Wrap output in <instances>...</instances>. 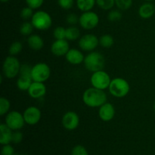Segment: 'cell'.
Returning <instances> with one entry per match:
<instances>
[{
  "label": "cell",
  "instance_id": "cell-1",
  "mask_svg": "<svg viewBox=\"0 0 155 155\" xmlns=\"http://www.w3.org/2000/svg\"><path fill=\"white\" fill-rule=\"evenodd\" d=\"M83 103L89 107H100L107 102V94L104 90L91 87L86 89L82 96Z\"/></svg>",
  "mask_w": 155,
  "mask_h": 155
},
{
  "label": "cell",
  "instance_id": "cell-2",
  "mask_svg": "<svg viewBox=\"0 0 155 155\" xmlns=\"http://www.w3.org/2000/svg\"><path fill=\"white\" fill-rule=\"evenodd\" d=\"M83 64L87 71L94 73L104 69L105 59L104 55L98 51H90L85 56Z\"/></svg>",
  "mask_w": 155,
  "mask_h": 155
},
{
  "label": "cell",
  "instance_id": "cell-3",
  "mask_svg": "<svg viewBox=\"0 0 155 155\" xmlns=\"http://www.w3.org/2000/svg\"><path fill=\"white\" fill-rule=\"evenodd\" d=\"M109 92L115 98H124L130 91V86L128 81L121 77H116L111 80L108 87Z\"/></svg>",
  "mask_w": 155,
  "mask_h": 155
},
{
  "label": "cell",
  "instance_id": "cell-4",
  "mask_svg": "<svg viewBox=\"0 0 155 155\" xmlns=\"http://www.w3.org/2000/svg\"><path fill=\"white\" fill-rule=\"evenodd\" d=\"M30 21L35 29L41 31L48 30L52 25V18L51 15L48 12L42 10L35 12Z\"/></svg>",
  "mask_w": 155,
  "mask_h": 155
},
{
  "label": "cell",
  "instance_id": "cell-5",
  "mask_svg": "<svg viewBox=\"0 0 155 155\" xmlns=\"http://www.w3.org/2000/svg\"><path fill=\"white\" fill-rule=\"evenodd\" d=\"M21 63L15 56L9 55L4 60L2 64V72L8 79H14L20 74Z\"/></svg>",
  "mask_w": 155,
  "mask_h": 155
},
{
  "label": "cell",
  "instance_id": "cell-6",
  "mask_svg": "<svg viewBox=\"0 0 155 155\" xmlns=\"http://www.w3.org/2000/svg\"><path fill=\"white\" fill-rule=\"evenodd\" d=\"M51 69L46 63L39 62L32 67L31 77L33 81L44 83L49 79Z\"/></svg>",
  "mask_w": 155,
  "mask_h": 155
},
{
  "label": "cell",
  "instance_id": "cell-7",
  "mask_svg": "<svg viewBox=\"0 0 155 155\" xmlns=\"http://www.w3.org/2000/svg\"><path fill=\"white\" fill-rule=\"evenodd\" d=\"M110 82L111 79L110 75L103 70L92 73L90 78V83L92 87L101 90L108 89Z\"/></svg>",
  "mask_w": 155,
  "mask_h": 155
},
{
  "label": "cell",
  "instance_id": "cell-8",
  "mask_svg": "<svg viewBox=\"0 0 155 155\" xmlns=\"http://www.w3.org/2000/svg\"><path fill=\"white\" fill-rule=\"evenodd\" d=\"M5 124H6L11 130L16 131L21 130L26 123L23 114L17 110H12L5 115Z\"/></svg>",
  "mask_w": 155,
  "mask_h": 155
},
{
  "label": "cell",
  "instance_id": "cell-9",
  "mask_svg": "<svg viewBox=\"0 0 155 155\" xmlns=\"http://www.w3.org/2000/svg\"><path fill=\"white\" fill-rule=\"evenodd\" d=\"M79 24L84 30H93L99 24V17L97 13L92 11L83 12L80 16Z\"/></svg>",
  "mask_w": 155,
  "mask_h": 155
},
{
  "label": "cell",
  "instance_id": "cell-10",
  "mask_svg": "<svg viewBox=\"0 0 155 155\" xmlns=\"http://www.w3.org/2000/svg\"><path fill=\"white\" fill-rule=\"evenodd\" d=\"M78 45L83 51H93L99 45V38L91 33L85 34L79 39Z\"/></svg>",
  "mask_w": 155,
  "mask_h": 155
},
{
  "label": "cell",
  "instance_id": "cell-11",
  "mask_svg": "<svg viewBox=\"0 0 155 155\" xmlns=\"http://www.w3.org/2000/svg\"><path fill=\"white\" fill-rule=\"evenodd\" d=\"M23 115L26 124L33 126L37 124L40 121L42 117V112L36 106H30L26 108L23 113Z\"/></svg>",
  "mask_w": 155,
  "mask_h": 155
},
{
  "label": "cell",
  "instance_id": "cell-12",
  "mask_svg": "<svg viewBox=\"0 0 155 155\" xmlns=\"http://www.w3.org/2000/svg\"><path fill=\"white\" fill-rule=\"evenodd\" d=\"M61 124L64 128L67 130H74L79 127L80 117L76 112L68 111L62 117Z\"/></svg>",
  "mask_w": 155,
  "mask_h": 155
},
{
  "label": "cell",
  "instance_id": "cell-13",
  "mask_svg": "<svg viewBox=\"0 0 155 155\" xmlns=\"http://www.w3.org/2000/svg\"><path fill=\"white\" fill-rule=\"evenodd\" d=\"M70 50L68 40L64 39H55L51 45V51L54 55L61 57L65 56Z\"/></svg>",
  "mask_w": 155,
  "mask_h": 155
},
{
  "label": "cell",
  "instance_id": "cell-14",
  "mask_svg": "<svg viewBox=\"0 0 155 155\" xmlns=\"http://www.w3.org/2000/svg\"><path fill=\"white\" fill-rule=\"evenodd\" d=\"M115 114H116L115 107L111 103H104L99 107L98 110L99 118L104 122H109L112 120L115 117Z\"/></svg>",
  "mask_w": 155,
  "mask_h": 155
},
{
  "label": "cell",
  "instance_id": "cell-15",
  "mask_svg": "<svg viewBox=\"0 0 155 155\" xmlns=\"http://www.w3.org/2000/svg\"><path fill=\"white\" fill-rule=\"evenodd\" d=\"M46 91V86L44 83L33 81L27 90V93L31 98L34 99H39L45 96Z\"/></svg>",
  "mask_w": 155,
  "mask_h": 155
},
{
  "label": "cell",
  "instance_id": "cell-16",
  "mask_svg": "<svg viewBox=\"0 0 155 155\" xmlns=\"http://www.w3.org/2000/svg\"><path fill=\"white\" fill-rule=\"evenodd\" d=\"M67 61L72 65H79L83 63L85 56L81 51L77 48H70L65 55Z\"/></svg>",
  "mask_w": 155,
  "mask_h": 155
},
{
  "label": "cell",
  "instance_id": "cell-17",
  "mask_svg": "<svg viewBox=\"0 0 155 155\" xmlns=\"http://www.w3.org/2000/svg\"><path fill=\"white\" fill-rule=\"evenodd\" d=\"M12 131L6 124H0V143L2 145H8L12 142Z\"/></svg>",
  "mask_w": 155,
  "mask_h": 155
},
{
  "label": "cell",
  "instance_id": "cell-18",
  "mask_svg": "<svg viewBox=\"0 0 155 155\" xmlns=\"http://www.w3.org/2000/svg\"><path fill=\"white\" fill-rule=\"evenodd\" d=\"M139 17L143 19H149L155 13V6L151 2L143 3L138 11Z\"/></svg>",
  "mask_w": 155,
  "mask_h": 155
},
{
  "label": "cell",
  "instance_id": "cell-19",
  "mask_svg": "<svg viewBox=\"0 0 155 155\" xmlns=\"http://www.w3.org/2000/svg\"><path fill=\"white\" fill-rule=\"evenodd\" d=\"M27 45L34 51L41 50L44 46V40L40 36L37 34H31L27 38Z\"/></svg>",
  "mask_w": 155,
  "mask_h": 155
},
{
  "label": "cell",
  "instance_id": "cell-20",
  "mask_svg": "<svg viewBox=\"0 0 155 155\" xmlns=\"http://www.w3.org/2000/svg\"><path fill=\"white\" fill-rule=\"evenodd\" d=\"M33 82V80L31 76L19 75V77L17 80V87L21 91H27V92Z\"/></svg>",
  "mask_w": 155,
  "mask_h": 155
},
{
  "label": "cell",
  "instance_id": "cell-21",
  "mask_svg": "<svg viewBox=\"0 0 155 155\" xmlns=\"http://www.w3.org/2000/svg\"><path fill=\"white\" fill-rule=\"evenodd\" d=\"M76 4L79 10L82 12H89L92 11L96 4V0H76Z\"/></svg>",
  "mask_w": 155,
  "mask_h": 155
},
{
  "label": "cell",
  "instance_id": "cell-22",
  "mask_svg": "<svg viewBox=\"0 0 155 155\" xmlns=\"http://www.w3.org/2000/svg\"><path fill=\"white\" fill-rule=\"evenodd\" d=\"M80 38V31L78 27L75 26H70L66 28V38L68 41H75Z\"/></svg>",
  "mask_w": 155,
  "mask_h": 155
},
{
  "label": "cell",
  "instance_id": "cell-23",
  "mask_svg": "<svg viewBox=\"0 0 155 155\" xmlns=\"http://www.w3.org/2000/svg\"><path fill=\"white\" fill-rule=\"evenodd\" d=\"M114 44V37L110 34H104L99 38V45L102 48H110Z\"/></svg>",
  "mask_w": 155,
  "mask_h": 155
},
{
  "label": "cell",
  "instance_id": "cell-24",
  "mask_svg": "<svg viewBox=\"0 0 155 155\" xmlns=\"http://www.w3.org/2000/svg\"><path fill=\"white\" fill-rule=\"evenodd\" d=\"M33 29L35 28L34 27H33V24H32L31 21L29 22V21H26L25 22L23 23L21 25V27H20V33H21L22 36H29L30 35L32 34Z\"/></svg>",
  "mask_w": 155,
  "mask_h": 155
},
{
  "label": "cell",
  "instance_id": "cell-25",
  "mask_svg": "<svg viewBox=\"0 0 155 155\" xmlns=\"http://www.w3.org/2000/svg\"><path fill=\"white\" fill-rule=\"evenodd\" d=\"M11 107V102L5 97L0 98V115L4 116L9 112Z\"/></svg>",
  "mask_w": 155,
  "mask_h": 155
},
{
  "label": "cell",
  "instance_id": "cell-26",
  "mask_svg": "<svg viewBox=\"0 0 155 155\" xmlns=\"http://www.w3.org/2000/svg\"><path fill=\"white\" fill-rule=\"evenodd\" d=\"M22 49V43H21V42H19V41H15V42H12V43L11 44L10 46H9V54L12 56H16L21 52Z\"/></svg>",
  "mask_w": 155,
  "mask_h": 155
},
{
  "label": "cell",
  "instance_id": "cell-27",
  "mask_svg": "<svg viewBox=\"0 0 155 155\" xmlns=\"http://www.w3.org/2000/svg\"><path fill=\"white\" fill-rule=\"evenodd\" d=\"M96 4L102 10H110L114 6L115 0H96Z\"/></svg>",
  "mask_w": 155,
  "mask_h": 155
},
{
  "label": "cell",
  "instance_id": "cell-28",
  "mask_svg": "<svg viewBox=\"0 0 155 155\" xmlns=\"http://www.w3.org/2000/svg\"><path fill=\"white\" fill-rule=\"evenodd\" d=\"M115 5L119 10H128L133 5V0H115Z\"/></svg>",
  "mask_w": 155,
  "mask_h": 155
},
{
  "label": "cell",
  "instance_id": "cell-29",
  "mask_svg": "<svg viewBox=\"0 0 155 155\" xmlns=\"http://www.w3.org/2000/svg\"><path fill=\"white\" fill-rule=\"evenodd\" d=\"M122 13L120 12V10H110L109 13L107 14V20L110 22H116L119 21L122 19Z\"/></svg>",
  "mask_w": 155,
  "mask_h": 155
},
{
  "label": "cell",
  "instance_id": "cell-30",
  "mask_svg": "<svg viewBox=\"0 0 155 155\" xmlns=\"http://www.w3.org/2000/svg\"><path fill=\"white\" fill-rule=\"evenodd\" d=\"M53 36L55 39H64L66 38V28L64 27H57L53 31Z\"/></svg>",
  "mask_w": 155,
  "mask_h": 155
},
{
  "label": "cell",
  "instance_id": "cell-31",
  "mask_svg": "<svg viewBox=\"0 0 155 155\" xmlns=\"http://www.w3.org/2000/svg\"><path fill=\"white\" fill-rule=\"evenodd\" d=\"M33 14H34L33 13V9L27 6V7H24L21 9L20 15H21V18L23 20H24V21H28L30 19L31 20Z\"/></svg>",
  "mask_w": 155,
  "mask_h": 155
},
{
  "label": "cell",
  "instance_id": "cell-32",
  "mask_svg": "<svg viewBox=\"0 0 155 155\" xmlns=\"http://www.w3.org/2000/svg\"><path fill=\"white\" fill-rule=\"evenodd\" d=\"M71 155H89L87 150L83 145H76L71 151Z\"/></svg>",
  "mask_w": 155,
  "mask_h": 155
},
{
  "label": "cell",
  "instance_id": "cell-33",
  "mask_svg": "<svg viewBox=\"0 0 155 155\" xmlns=\"http://www.w3.org/2000/svg\"><path fill=\"white\" fill-rule=\"evenodd\" d=\"M45 0H26L27 6L32 9H38L43 5Z\"/></svg>",
  "mask_w": 155,
  "mask_h": 155
},
{
  "label": "cell",
  "instance_id": "cell-34",
  "mask_svg": "<svg viewBox=\"0 0 155 155\" xmlns=\"http://www.w3.org/2000/svg\"><path fill=\"white\" fill-rule=\"evenodd\" d=\"M58 4L61 8L69 10L74 6V0H58Z\"/></svg>",
  "mask_w": 155,
  "mask_h": 155
},
{
  "label": "cell",
  "instance_id": "cell-35",
  "mask_svg": "<svg viewBox=\"0 0 155 155\" xmlns=\"http://www.w3.org/2000/svg\"><path fill=\"white\" fill-rule=\"evenodd\" d=\"M79 20H80V17H78V15H76L75 13H71L67 15L66 21L71 26H74L78 24Z\"/></svg>",
  "mask_w": 155,
  "mask_h": 155
},
{
  "label": "cell",
  "instance_id": "cell-36",
  "mask_svg": "<svg viewBox=\"0 0 155 155\" xmlns=\"http://www.w3.org/2000/svg\"><path fill=\"white\" fill-rule=\"evenodd\" d=\"M32 67L28 64H23L21 66L20 69L19 75H25V76H31Z\"/></svg>",
  "mask_w": 155,
  "mask_h": 155
},
{
  "label": "cell",
  "instance_id": "cell-37",
  "mask_svg": "<svg viewBox=\"0 0 155 155\" xmlns=\"http://www.w3.org/2000/svg\"><path fill=\"white\" fill-rule=\"evenodd\" d=\"M23 138H24L23 133L19 130H16L14 132L13 135H12V142L15 144L21 143V141L23 140Z\"/></svg>",
  "mask_w": 155,
  "mask_h": 155
},
{
  "label": "cell",
  "instance_id": "cell-38",
  "mask_svg": "<svg viewBox=\"0 0 155 155\" xmlns=\"http://www.w3.org/2000/svg\"><path fill=\"white\" fill-rule=\"evenodd\" d=\"M14 154H15V150H14L13 147H12V145H10L9 144L3 145L1 151V155H14Z\"/></svg>",
  "mask_w": 155,
  "mask_h": 155
},
{
  "label": "cell",
  "instance_id": "cell-39",
  "mask_svg": "<svg viewBox=\"0 0 155 155\" xmlns=\"http://www.w3.org/2000/svg\"><path fill=\"white\" fill-rule=\"evenodd\" d=\"M9 1V0H1V2H8Z\"/></svg>",
  "mask_w": 155,
  "mask_h": 155
},
{
  "label": "cell",
  "instance_id": "cell-40",
  "mask_svg": "<svg viewBox=\"0 0 155 155\" xmlns=\"http://www.w3.org/2000/svg\"><path fill=\"white\" fill-rule=\"evenodd\" d=\"M153 108H154V110L155 111V102H154V106H153Z\"/></svg>",
  "mask_w": 155,
  "mask_h": 155
},
{
  "label": "cell",
  "instance_id": "cell-41",
  "mask_svg": "<svg viewBox=\"0 0 155 155\" xmlns=\"http://www.w3.org/2000/svg\"><path fill=\"white\" fill-rule=\"evenodd\" d=\"M145 1H147V2H151V1H154V0H145Z\"/></svg>",
  "mask_w": 155,
  "mask_h": 155
},
{
  "label": "cell",
  "instance_id": "cell-42",
  "mask_svg": "<svg viewBox=\"0 0 155 155\" xmlns=\"http://www.w3.org/2000/svg\"><path fill=\"white\" fill-rule=\"evenodd\" d=\"M14 155H19V154H15Z\"/></svg>",
  "mask_w": 155,
  "mask_h": 155
}]
</instances>
